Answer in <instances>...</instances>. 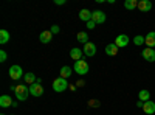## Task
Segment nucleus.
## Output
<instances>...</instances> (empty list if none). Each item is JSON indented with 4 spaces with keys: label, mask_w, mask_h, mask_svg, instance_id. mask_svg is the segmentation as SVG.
Masks as SVG:
<instances>
[{
    "label": "nucleus",
    "mask_w": 155,
    "mask_h": 115,
    "mask_svg": "<svg viewBox=\"0 0 155 115\" xmlns=\"http://www.w3.org/2000/svg\"><path fill=\"white\" fill-rule=\"evenodd\" d=\"M134 44H135L137 47H141L143 44H146V37H144V36H141V34L135 36V37H134Z\"/></svg>",
    "instance_id": "5701e85b"
},
{
    "label": "nucleus",
    "mask_w": 155,
    "mask_h": 115,
    "mask_svg": "<svg viewBox=\"0 0 155 115\" xmlns=\"http://www.w3.org/2000/svg\"><path fill=\"white\" fill-rule=\"evenodd\" d=\"M23 79H25V83H27V86H31V84H34L36 83V75L34 73H25V76H23Z\"/></svg>",
    "instance_id": "6ab92c4d"
},
{
    "label": "nucleus",
    "mask_w": 155,
    "mask_h": 115,
    "mask_svg": "<svg viewBox=\"0 0 155 115\" xmlns=\"http://www.w3.org/2000/svg\"><path fill=\"white\" fill-rule=\"evenodd\" d=\"M14 93H16V96H17L19 101H25V100L28 98V95H30V86H27V84L16 86L14 87Z\"/></svg>",
    "instance_id": "f257e3e1"
},
{
    "label": "nucleus",
    "mask_w": 155,
    "mask_h": 115,
    "mask_svg": "<svg viewBox=\"0 0 155 115\" xmlns=\"http://www.w3.org/2000/svg\"><path fill=\"white\" fill-rule=\"evenodd\" d=\"M143 112L144 113H147V115H152V113H155V103L153 101H146L144 103V106H143Z\"/></svg>",
    "instance_id": "f8f14e48"
},
{
    "label": "nucleus",
    "mask_w": 155,
    "mask_h": 115,
    "mask_svg": "<svg viewBox=\"0 0 155 115\" xmlns=\"http://www.w3.org/2000/svg\"><path fill=\"white\" fill-rule=\"evenodd\" d=\"M30 93H31L33 96H42V93H44L42 84H37V83L31 84V86H30Z\"/></svg>",
    "instance_id": "6e6552de"
},
{
    "label": "nucleus",
    "mask_w": 155,
    "mask_h": 115,
    "mask_svg": "<svg viewBox=\"0 0 155 115\" xmlns=\"http://www.w3.org/2000/svg\"><path fill=\"white\" fill-rule=\"evenodd\" d=\"M50 31L53 33V34H58L59 33V25H53V27L50 28Z\"/></svg>",
    "instance_id": "a878e982"
},
{
    "label": "nucleus",
    "mask_w": 155,
    "mask_h": 115,
    "mask_svg": "<svg viewBox=\"0 0 155 115\" xmlns=\"http://www.w3.org/2000/svg\"><path fill=\"white\" fill-rule=\"evenodd\" d=\"M92 20L98 25V23H104L106 22V12L101 11V9H96V11H92Z\"/></svg>",
    "instance_id": "39448f33"
},
{
    "label": "nucleus",
    "mask_w": 155,
    "mask_h": 115,
    "mask_svg": "<svg viewBox=\"0 0 155 115\" xmlns=\"http://www.w3.org/2000/svg\"><path fill=\"white\" fill-rule=\"evenodd\" d=\"M118 50H120V48L115 45V42H113V44H109V45L106 47V55H107V56H115L116 53H118Z\"/></svg>",
    "instance_id": "f3484780"
},
{
    "label": "nucleus",
    "mask_w": 155,
    "mask_h": 115,
    "mask_svg": "<svg viewBox=\"0 0 155 115\" xmlns=\"http://www.w3.org/2000/svg\"><path fill=\"white\" fill-rule=\"evenodd\" d=\"M51 39H53V33H51L50 30L47 31H42L41 34H39V41H41L42 44H50Z\"/></svg>",
    "instance_id": "9d476101"
},
{
    "label": "nucleus",
    "mask_w": 155,
    "mask_h": 115,
    "mask_svg": "<svg viewBox=\"0 0 155 115\" xmlns=\"http://www.w3.org/2000/svg\"><path fill=\"white\" fill-rule=\"evenodd\" d=\"M82 55H84V52H82L81 48H78V47H74V48L70 50V58L74 59V61H81L82 59Z\"/></svg>",
    "instance_id": "9b49d317"
},
{
    "label": "nucleus",
    "mask_w": 155,
    "mask_h": 115,
    "mask_svg": "<svg viewBox=\"0 0 155 115\" xmlns=\"http://www.w3.org/2000/svg\"><path fill=\"white\" fill-rule=\"evenodd\" d=\"M124 6H126V9H135V8H138V2L137 0H126Z\"/></svg>",
    "instance_id": "b1692460"
},
{
    "label": "nucleus",
    "mask_w": 155,
    "mask_h": 115,
    "mask_svg": "<svg viewBox=\"0 0 155 115\" xmlns=\"http://www.w3.org/2000/svg\"><path fill=\"white\" fill-rule=\"evenodd\" d=\"M9 76H11V79H20L22 76H25V73H23V70H22L20 66L14 64V66L9 67Z\"/></svg>",
    "instance_id": "20e7f679"
},
{
    "label": "nucleus",
    "mask_w": 155,
    "mask_h": 115,
    "mask_svg": "<svg viewBox=\"0 0 155 115\" xmlns=\"http://www.w3.org/2000/svg\"><path fill=\"white\" fill-rule=\"evenodd\" d=\"M56 5H65V0H54Z\"/></svg>",
    "instance_id": "cd10ccee"
},
{
    "label": "nucleus",
    "mask_w": 155,
    "mask_h": 115,
    "mask_svg": "<svg viewBox=\"0 0 155 115\" xmlns=\"http://www.w3.org/2000/svg\"><path fill=\"white\" fill-rule=\"evenodd\" d=\"M71 76V69L68 67V66H64L62 69H61V78H70Z\"/></svg>",
    "instance_id": "412c9836"
},
{
    "label": "nucleus",
    "mask_w": 155,
    "mask_h": 115,
    "mask_svg": "<svg viewBox=\"0 0 155 115\" xmlns=\"http://www.w3.org/2000/svg\"><path fill=\"white\" fill-rule=\"evenodd\" d=\"M76 37H78V41H79L81 44H84V45H85V44H88V34H87V33L81 31V33H78V36H76Z\"/></svg>",
    "instance_id": "4be33fe9"
},
{
    "label": "nucleus",
    "mask_w": 155,
    "mask_h": 115,
    "mask_svg": "<svg viewBox=\"0 0 155 115\" xmlns=\"http://www.w3.org/2000/svg\"><path fill=\"white\" fill-rule=\"evenodd\" d=\"M73 70H74L78 75H87V73H88V62H87V61H84V59L76 61V62H74Z\"/></svg>",
    "instance_id": "7ed1b4c3"
},
{
    "label": "nucleus",
    "mask_w": 155,
    "mask_h": 115,
    "mask_svg": "<svg viewBox=\"0 0 155 115\" xmlns=\"http://www.w3.org/2000/svg\"><path fill=\"white\" fill-rule=\"evenodd\" d=\"M82 52H84V55H85V56H88V58L95 56V55H96V44H93V42H88V44H85Z\"/></svg>",
    "instance_id": "0eeeda50"
},
{
    "label": "nucleus",
    "mask_w": 155,
    "mask_h": 115,
    "mask_svg": "<svg viewBox=\"0 0 155 115\" xmlns=\"http://www.w3.org/2000/svg\"><path fill=\"white\" fill-rule=\"evenodd\" d=\"M138 9L143 11V12H147L152 9V3L149 2V0H140L138 2Z\"/></svg>",
    "instance_id": "ddd939ff"
},
{
    "label": "nucleus",
    "mask_w": 155,
    "mask_h": 115,
    "mask_svg": "<svg viewBox=\"0 0 155 115\" xmlns=\"http://www.w3.org/2000/svg\"><path fill=\"white\" fill-rule=\"evenodd\" d=\"M79 19H81L82 22H90V20H92V11L81 9V11H79Z\"/></svg>",
    "instance_id": "dca6fc26"
},
{
    "label": "nucleus",
    "mask_w": 155,
    "mask_h": 115,
    "mask_svg": "<svg viewBox=\"0 0 155 115\" xmlns=\"http://www.w3.org/2000/svg\"><path fill=\"white\" fill-rule=\"evenodd\" d=\"M144 37H146V45H147L149 48H153V47H155V31L147 33Z\"/></svg>",
    "instance_id": "2eb2a0df"
},
{
    "label": "nucleus",
    "mask_w": 155,
    "mask_h": 115,
    "mask_svg": "<svg viewBox=\"0 0 155 115\" xmlns=\"http://www.w3.org/2000/svg\"><path fill=\"white\" fill-rule=\"evenodd\" d=\"M129 42H130V39H129L127 34H120V36H116V39H115V45L118 47V48L127 47Z\"/></svg>",
    "instance_id": "423d86ee"
},
{
    "label": "nucleus",
    "mask_w": 155,
    "mask_h": 115,
    "mask_svg": "<svg viewBox=\"0 0 155 115\" xmlns=\"http://www.w3.org/2000/svg\"><path fill=\"white\" fill-rule=\"evenodd\" d=\"M12 103H14V101L11 100L9 95H2L0 96V107H9V106H12Z\"/></svg>",
    "instance_id": "4468645a"
},
{
    "label": "nucleus",
    "mask_w": 155,
    "mask_h": 115,
    "mask_svg": "<svg viewBox=\"0 0 155 115\" xmlns=\"http://www.w3.org/2000/svg\"><path fill=\"white\" fill-rule=\"evenodd\" d=\"M141 55H143V58L147 61V62H155V50L153 48H144L143 52H141Z\"/></svg>",
    "instance_id": "1a4fd4ad"
},
{
    "label": "nucleus",
    "mask_w": 155,
    "mask_h": 115,
    "mask_svg": "<svg viewBox=\"0 0 155 115\" xmlns=\"http://www.w3.org/2000/svg\"><path fill=\"white\" fill-rule=\"evenodd\" d=\"M95 27H96V23H95L93 20H90V22H87V28H88V30H93Z\"/></svg>",
    "instance_id": "bb28decb"
},
{
    "label": "nucleus",
    "mask_w": 155,
    "mask_h": 115,
    "mask_svg": "<svg viewBox=\"0 0 155 115\" xmlns=\"http://www.w3.org/2000/svg\"><path fill=\"white\" fill-rule=\"evenodd\" d=\"M138 98H140V101L146 103V101H149V100H150V92H149V90H146V89H143V90H140Z\"/></svg>",
    "instance_id": "a211bd4d"
},
{
    "label": "nucleus",
    "mask_w": 155,
    "mask_h": 115,
    "mask_svg": "<svg viewBox=\"0 0 155 115\" xmlns=\"http://www.w3.org/2000/svg\"><path fill=\"white\" fill-rule=\"evenodd\" d=\"M8 59V55H6V52L5 50H0V62H5Z\"/></svg>",
    "instance_id": "393cba45"
},
{
    "label": "nucleus",
    "mask_w": 155,
    "mask_h": 115,
    "mask_svg": "<svg viewBox=\"0 0 155 115\" xmlns=\"http://www.w3.org/2000/svg\"><path fill=\"white\" fill-rule=\"evenodd\" d=\"M0 115H5V113H0Z\"/></svg>",
    "instance_id": "c756f323"
},
{
    "label": "nucleus",
    "mask_w": 155,
    "mask_h": 115,
    "mask_svg": "<svg viewBox=\"0 0 155 115\" xmlns=\"http://www.w3.org/2000/svg\"><path fill=\"white\" fill-rule=\"evenodd\" d=\"M143 106H144V103H143V101H140V100H138V101H137V107H143Z\"/></svg>",
    "instance_id": "c85d7f7f"
},
{
    "label": "nucleus",
    "mask_w": 155,
    "mask_h": 115,
    "mask_svg": "<svg viewBox=\"0 0 155 115\" xmlns=\"http://www.w3.org/2000/svg\"><path fill=\"white\" fill-rule=\"evenodd\" d=\"M70 86H68V83H67V79L65 78H61V76H59V78H56L54 81H53V90L54 92H64V90H65V89H68Z\"/></svg>",
    "instance_id": "f03ea898"
},
{
    "label": "nucleus",
    "mask_w": 155,
    "mask_h": 115,
    "mask_svg": "<svg viewBox=\"0 0 155 115\" xmlns=\"http://www.w3.org/2000/svg\"><path fill=\"white\" fill-rule=\"evenodd\" d=\"M9 37L11 36H9V31L8 30H0V44H2V45L9 41Z\"/></svg>",
    "instance_id": "aec40b11"
}]
</instances>
